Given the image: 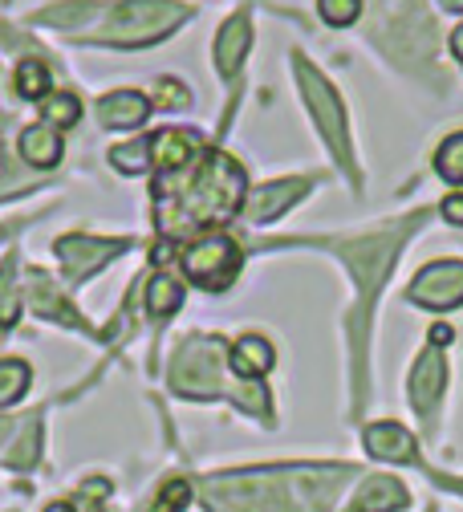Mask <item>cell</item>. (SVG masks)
<instances>
[{
  "mask_svg": "<svg viewBox=\"0 0 463 512\" xmlns=\"http://www.w3.org/2000/svg\"><path fill=\"white\" fill-rule=\"evenodd\" d=\"M82 118V102L70 90H57L45 98V126H74Z\"/></svg>",
  "mask_w": 463,
  "mask_h": 512,
  "instance_id": "cb8c5ba5",
  "label": "cell"
},
{
  "mask_svg": "<svg viewBox=\"0 0 463 512\" xmlns=\"http://www.w3.org/2000/svg\"><path fill=\"white\" fill-rule=\"evenodd\" d=\"M443 5H447L451 13H463V0H443Z\"/></svg>",
  "mask_w": 463,
  "mask_h": 512,
  "instance_id": "d590c367",
  "label": "cell"
},
{
  "mask_svg": "<svg viewBox=\"0 0 463 512\" xmlns=\"http://www.w3.org/2000/svg\"><path fill=\"white\" fill-rule=\"evenodd\" d=\"M179 305H183V289H179V281H175L171 273H159V277L147 285V313H155V317H171Z\"/></svg>",
  "mask_w": 463,
  "mask_h": 512,
  "instance_id": "44dd1931",
  "label": "cell"
},
{
  "mask_svg": "<svg viewBox=\"0 0 463 512\" xmlns=\"http://www.w3.org/2000/svg\"><path fill=\"white\" fill-rule=\"evenodd\" d=\"M17 90H21V98H49V70L41 66L37 57L21 61V70H17Z\"/></svg>",
  "mask_w": 463,
  "mask_h": 512,
  "instance_id": "484cf974",
  "label": "cell"
},
{
  "mask_svg": "<svg viewBox=\"0 0 463 512\" xmlns=\"http://www.w3.org/2000/svg\"><path fill=\"white\" fill-rule=\"evenodd\" d=\"M443 382H447L443 350H439V346H431V350H423V354H419L415 374H411V403H415V411H419L423 419L435 411V403H439V395H443Z\"/></svg>",
  "mask_w": 463,
  "mask_h": 512,
  "instance_id": "9c48e42d",
  "label": "cell"
},
{
  "mask_svg": "<svg viewBox=\"0 0 463 512\" xmlns=\"http://www.w3.org/2000/svg\"><path fill=\"white\" fill-rule=\"evenodd\" d=\"M110 163L126 175H139L151 167V143H118V147H110Z\"/></svg>",
  "mask_w": 463,
  "mask_h": 512,
  "instance_id": "d4e9b609",
  "label": "cell"
},
{
  "mask_svg": "<svg viewBox=\"0 0 463 512\" xmlns=\"http://www.w3.org/2000/svg\"><path fill=\"white\" fill-rule=\"evenodd\" d=\"M195 159H200V139H195L191 131H163V135L151 139V163L163 175H179Z\"/></svg>",
  "mask_w": 463,
  "mask_h": 512,
  "instance_id": "7c38bea8",
  "label": "cell"
},
{
  "mask_svg": "<svg viewBox=\"0 0 463 512\" xmlns=\"http://www.w3.org/2000/svg\"><path fill=\"white\" fill-rule=\"evenodd\" d=\"M321 17L329 21V25H354L358 21V13H362V0H321Z\"/></svg>",
  "mask_w": 463,
  "mask_h": 512,
  "instance_id": "83f0119b",
  "label": "cell"
},
{
  "mask_svg": "<svg viewBox=\"0 0 463 512\" xmlns=\"http://www.w3.org/2000/svg\"><path fill=\"white\" fill-rule=\"evenodd\" d=\"M29 301H33V309H37L41 317H53V322H61V326L86 330V322L78 317V309L61 297V289H57L45 273H33V277H29Z\"/></svg>",
  "mask_w": 463,
  "mask_h": 512,
  "instance_id": "9a60e30c",
  "label": "cell"
},
{
  "mask_svg": "<svg viewBox=\"0 0 463 512\" xmlns=\"http://www.w3.org/2000/svg\"><path fill=\"white\" fill-rule=\"evenodd\" d=\"M443 488H451V492H463V480H447V476H435Z\"/></svg>",
  "mask_w": 463,
  "mask_h": 512,
  "instance_id": "e575fe53",
  "label": "cell"
},
{
  "mask_svg": "<svg viewBox=\"0 0 463 512\" xmlns=\"http://www.w3.org/2000/svg\"><path fill=\"white\" fill-rule=\"evenodd\" d=\"M374 37L382 49H390L399 61H431L435 53V33L431 21L423 17V9L415 0H382L378 5V21H374Z\"/></svg>",
  "mask_w": 463,
  "mask_h": 512,
  "instance_id": "5b68a950",
  "label": "cell"
},
{
  "mask_svg": "<svg viewBox=\"0 0 463 512\" xmlns=\"http://www.w3.org/2000/svg\"><path fill=\"white\" fill-rule=\"evenodd\" d=\"M443 220L463 228V191H455V196H447V200H443Z\"/></svg>",
  "mask_w": 463,
  "mask_h": 512,
  "instance_id": "4dcf8cb0",
  "label": "cell"
},
{
  "mask_svg": "<svg viewBox=\"0 0 463 512\" xmlns=\"http://www.w3.org/2000/svg\"><path fill=\"white\" fill-rule=\"evenodd\" d=\"M435 171L447 183H463V135H451L439 151H435Z\"/></svg>",
  "mask_w": 463,
  "mask_h": 512,
  "instance_id": "4316f807",
  "label": "cell"
},
{
  "mask_svg": "<svg viewBox=\"0 0 463 512\" xmlns=\"http://www.w3.org/2000/svg\"><path fill=\"white\" fill-rule=\"evenodd\" d=\"M147 110H151V102L143 94H135V90H114V94H106L98 102L102 126H143Z\"/></svg>",
  "mask_w": 463,
  "mask_h": 512,
  "instance_id": "2e32d148",
  "label": "cell"
},
{
  "mask_svg": "<svg viewBox=\"0 0 463 512\" xmlns=\"http://www.w3.org/2000/svg\"><path fill=\"white\" fill-rule=\"evenodd\" d=\"M45 512H82V508H74V504H65V500H57V504H49Z\"/></svg>",
  "mask_w": 463,
  "mask_h": 512,
  "instance_id": "836d02e7",
  "label": "cell"
},
{
  "mask_svg": "<svg viewBox=\"0 0 463 512\" xmlns=\"http://www.w3.org/2000/svg\"><path fill=\"white\" fill-rule=\"evenodd\" d=\"M431 342H435V346H443V342H451V330H447V326H435V334H431Z\"/></svg>",
  "mask_w": 463,
  "mask_h": 512,
  "instance_id": "d6a6232c",
  "label": "cell"
},
{
  "mask_svg": "<svg viewBox=\"0 0 463 512\" xmlns=\"http://www.w3.org/2000/svg\"><path fill=\"white\" fill-rule=\"evenodd\" d=\"M17 309H21V297H17V261L9 256L5 265H0V326H13L17 322Z\"/></svg>",
  "mask_w": 463,
  "mask_h": 512,
  "instance_id": "603a6c76",
  "label": "cell"
},
{
  "mask_svg": "<svg viewBox=\"0 0 463 512\" xmlns=\"http://www.w3.org/2000/svg\"><path fill=\"white\" fill-rule=\"evenodd\" d=\"M183 21H187V5H179V0H122L110 13V21L94 33V41L118 49H143L175 33Z\"/></svg>",
  "mask_w": 463,
  "mask_h": 512,
  "instance_id": "7a4b0ae2",
  "label": "cell"
},
{
  "mask_svg": "<svg viewBox=\"0 0 463 512\" xmlns=\"http://www.w3.org/2000/svg\"><path fill=\"white\" fill-rule=\"evenodd\" d=\"M179 175H183V183L159 179V187H155L159 228L167 236H183L191 228H216V224L232 220L248 196L240 163L224 151H208L204 159H195Z\"/></svg>",
  "mask_w": 463,
  "mask_h": 512,
  "instance_id": "6da1fadb",
  "label": "cell"
},
{
  "mask_svg": "<svg viewBox=\"0 0 463 512\" xmlns=\"http://www.w3.org/2000/svg\"><path fill=\"white\" fill-rule=\"evenodd\" d=\"M451 49H455V61H459V66H463V25L451 33Z\"/></svg>",
  "mask_w": 463,
  "mask_h": 512,
  "instance_id": "1f68e13d",
  "label": "cell"
},
{
  "mask_svg": "<svg viewBox=\"0 0 463 512\" xmlns=\"http://www.w3.org/2000/svg\"><path fill=\"white\" fill-rule=\"evenodd\" d=\"M366 452L374 460H390V464H411L419 456L415 435L399 423H370L366 427Z\"/></svg>",
  "mask_w": 463,
  "mask_h": 512,
  "instance_id": "30bf717a",
  "label": "cell"
},
{
  "mask_svg": "<svg viewBox=\"0 0 463 512\" xmlns=\"http://www.w3.org/2000/svg\"><path fill=\"white\" fill-rule=\"evenodd\" d=\"M61 135L53 131V126H25L21 131V155H25V163H33V167H57L61 163Z\"/></svg>",
  "mask_w": 463,
  "mask_h": 512,
  "instance_id": "e0dca14e",
  "label": "cell"
},
{
  "mask_svg": "<svg viewBox=\"0 0 463 512\" xmlns=\"http://www.w3.org/2000/svg\"><path fill=\"white\" fill-rule=\"evenodd\" d=\"M155 102H159V106H167V110H183V106L191 102V94L183 90V82H175V78H163V82L155 86Z\"/></svg>",
  "mask_w": 463,
  "mask_h": 512,
  "instance_id": "f546056e",
  "label": "cell"
},
{
  "mask_svg": "<svg viewBox=\"0 0 463 512\" xmlns=\"http://www.w3.org/2000/svg\"><path fill=\"white\" fill-rule=\"evenodd\" d=\"M407 500H411L407 488L394 476H370V480H362V488L354 492L346 512H399V508H407Z\"/></svg>",
  "mask_w": 463,
  "mask_h": 512,
  "instance_id": "4fadbf2b",
  "label": "cell"
},
{
  "mask_svg": "<svg viewBox=\"0 0 463 512\" xmlns=\"http://www.w3.org/2000/svg\"><path fill=\"white\" fill-rule=\"evenodd\" d=\"M419 228V216H411L407 224L399 228H386V232H374V236H362V240H338V256H346V265L354 269L358 277V317H362V334H366V317H370V305H374V293L382 289V277L386 269L399 261V244Z\"/></svg>",
  "mask_w": 463,
  "mask_h": 512,
  "instance_id": "3957f363",
  "label": "cell"
},
{
  "mask_svg": "<svg viewBox=\"0 0 463 512\" xmlns=\"http://www.w3.org/2000/svg\"><path fill=\"white\" fill-rule=\"evenodd\" d=\"M232 370L244 378V382H256L264 370L273 366V346L264 342V338H256V334H248V338H240L236 346H232Z\"/></svg>",
  "mask_w": 463,
  "mask_h": 512,
  "instance_id": "ac0fdd59",
  "label": "cell"
},
{
  "mask_svg": "<svg viewBox=\"0 0 463 512\" xmlns=\"http://www.w3.org/2000/svg\"><path fill=\"white\" fill-rule=\"evenodd\" d=\"M293 70H297V82H301V98L317 122L321 139L329 143V151H334V159L350 171V179H358V167H354V147H350V126H346V110H342V98L334 94V86H329L313 66L309 57H293Z\"/></svg>",
  "mask_w": 463,
  "mask_h": 512,
  "instance_id": "277c9868",
  "label": "cell"
},
{
  "mask_svg": "<svg viewBox=\"0 0 463 512\" xmlns=\"http://www.w3.org/2000/svg\"><path fill=\"white\" fill-rule=\"evenodd\" d=\"M5 435H9V419H0V443H5Z\"/></svg>",
  "mask_w": 463,
  "mask_h": 512,
  "instance_id": "8d00e7d4",
  "label": "cell"
},
{
  "mask_svg": "<svg viewBox=\"0 0 463 512\" xmlns=\"http://www.w3.org/2000/svg\"><path fill=\"white\" fill-rule=\"evenodd\" d=\"M122 248H126V240H94V236H61L57 240V256L74 281H86L94 269L114 261Z\"/></svg>",
  "mask_w": 463,
  "mask_h": 512,
  "instance_id": "ba28073f",
  "label": "cell"
},
{
  "mask_svg": "<svg viewBox=\"0 0 463 512\" xmlns=\"http://www.w3.org/2000/svg\"><path fill=\"white\" fill-rule=\"evenodd\" d=\"M37 452H41V423L37 419H25L13 447H5V464L9 468H33L37 464Z\"/></svg>",
  "mask_w": 463,
  "mask_h": 512,
  "instance_id": "d6986e66",
  "label": "cell"
},
{
  "mask_svg": "<svg viewBox=\"0 0 463 512\" xmlns=\"http://www.w3.org/2000/svg\"><path fill=\"white\" fill-rule=\"evenodd\" d=\"M411 301L427 309H455L463 301V261H435L415 273Z\"/></svg>",
  "mask_w": 463,
  "mask_h": 512,
  "instance_id": "52a82bcc",
  "label": "cell"
},
{
  "mask_svg": "<svg viewBox=\"0 0 463 512\" xmlns=\"http://www.w3.org/2000/svg\"><path fill=\"white\" fill-rule=\"evenodd\" d=\"M309 191V183L305 179H281V183H264L256 196L248 200V220L252 224H269V220H277L285 208H293L301 196Z\"/></svg>",
  "mask_w": 463,
  "mask_h": 512,
  "instance_id": "8fae6325",
  "label": "cell"
},
{
  "mask_svg": "<svg viewBox=\"0 0 463 512\" xmlns=\"http://www.w3.org/2000/svg\"><path fill=\"white\" fill-rule=\"evenodd\" d=\"M248 41H252V25H248V17H244V13L228 17L224 29H220V37H216V70H220L224 78H232V74L244 66Z\"/></svg>",
  "mask_w": 463,
  "mask_h": 512,
  "instance_id": "5bb4252c",
  "label": "cell"
},
{
  "mask_svg": "<svg viewBox=\"0 0 463 512\" xmlns=\"http://www.w3.org/2000/svg\"><path fill=\"white\" fill-rule=\"evenodd\" d=\"M82 17H98L94 0H70V5H49V9L37 13V21H41V25H53V29L82 25Z\"/></svg>",
  "mask_w": 463,
  "mask_h": 512,
  "instance_id": "7402d4cb",
  "label": "cell"
},
{
  "mask_svg": "<svg viewBox=\"0 0 463 512\" xmlns=\"http://www.w3.org/2000/svg\"><path fill=\"white\" fill-rule=\"evenodd\" d=\"M187 500H191V484H187V480H171V484L159 492V500H155L151 512H183Z\"/></svg>",
  "mask_w": 463,
  "mask_h": 512,
  "instance_id": "f1b7e54d",
  "label": "cell"
},
{
  "mask_svg": "<svg viewBox=\"0 0 463 512\" xmlns=\"http://www.w3.org/2000/svg\"><path fill=\"white\" fill-rule=\"evenodd\" d=\"M33 382V370L29 362L21 358H0V407H13Z\"/></svg>",
  "mask_w": 463,
  "mask_h": 512,
  "instance_id": "ffe728a7",
  "label": "cell"
},
{
  "mask_svg": "<svg viewBox=\"0 0 463 512\" xmlns=\"http://www.w3.org/2000/svg\"><path fill=\"white\" fill-rule=\"evenodd\" d=\"M240 261H244V252H240V244L228 240V236L195 240V244H187L183 256H179L183 273H187L195 285H200V289H208V293L228 289V285L236 281V273H240Z\"/></svg>",
  "mask_w": 463,
  "mask_h": 512,
  "instance_id": "8992f818",
  "label": "cell"
}]
</instances>
